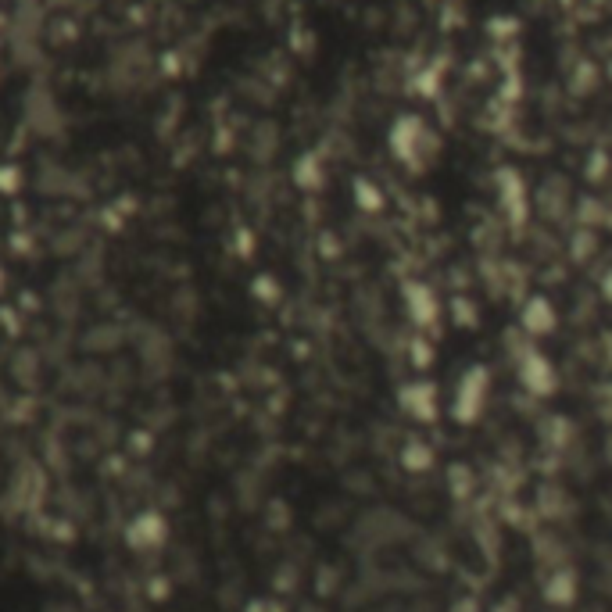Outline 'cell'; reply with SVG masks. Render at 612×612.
<instances>
[{"mask_svg":"<svg viewBox=\"0 0 612 612\" xmlns=\"http://www.w3.org/2000/svg\"><path fill=\"white\" fill-rule=\"evenodd\" d=\"M387 144H391V154L405 169H419L430 144H434V133H430V126L419 115H401V119H394Z\"/></svg>","mask_w":612,"mask_h":612,"instance_id":"cell-1","label":"cell"},{"mask_svg":"<svg viewBox=\"0 0 612 612\" xmlns=\"http://www.w3.org/2000/svg\"><path fill=\"white\" fill-rule=\"evenodd\" d=\"M487 394H491V373L484 366H469L459 376V387H455V398H451V416H455V423L462 426L476 423L487 405Z\"/></svg>","mask_w":612,"mask_h":612,"instance_id":"cell-2","label":"cell"},{"mask_svg":"<svg viewBox=\"0 0 612 612\" xmlns=\"http://www.w3.org/2000/svg\"><path fill=\"white\" fill-rule=\"evenodd\" d=\"M516 373H519V383H523V391L534 394V398H552L555 387H559V369L552 366V358L537 348H527L519 355Z\"/></svg>","mask_w":612,"mask_h":612,"instance_id":"cell-3","label":"cell"},{"mask_svg":"<svg viewBox=\"0 0 612 612\" xmlns=\"http://www.w3.org/2000/svg\"><path fill=\"white\" fill-rule=\"evenodd\" d=\"M401 408H405L408 416L416 419V423H434L437 412H441V398H437V387L434 383H408L405 391H401Z\"/></svg>","mask_w":612,"mask_h":612,"instance_id":"cell-4","label":"cell"},{"mask_svg":"<svg viewBox=\"0 0 612 612\" xmlns=\"http://www.w3.org/2000/svg\"><path fill=\"white\" fill-rule=\"evenodd\" d=\"M405 308H408V319L416 326H423V330L437 326V319H441V301H437V294L426 283H408Z\"/></svg>","mask_w":612,"mask_h":612,"instance_id":"cell-5","label":"cell"},{"mask_svg":"<svg viewBox=\"0 0 612 612\" xmlns=\"http://www.w3.org/2000/svg\"><path fill=\"white\" fill-rule=\"evenodd\" d=\"M519 323H523V330L530 333V337H548V333L559 326V315H555L552 301L548 298H530L527 305H523V312H519Z\"/></svg>","mask_w":612,"mask_h":612,"instance_id":"cell-6","label":"cell"},{"mask_svg":"<svg viewBox=\"0 0 612 612\" xmlns=\"http://www.w3.org/2000/svg\"><path fill=\"white\" fill-rule=\"evenodd\" d=\"M544 598H548V605H555V609H566V605L577 602V573L555 570L552 577H548V584H544Z\"/></svg>","mask_w":612,"mask_h":612,"instance_id":"cell-7","label":"cell"},{"mask_svg":"<svg viewBox=\"0 0 612 612\" xmlns=\"http://www.w3.org/2000/svg\"><path fill=\"white\" fill-rule=\"evenodd\" d=\"M502 204L509 208L512 219H523V212H527V197H523V183H519V176H512V172H505L502 176Z\"/></svg>","mask_w":612,"mask_h":612,"instance_id":"cell-8","label":"cell"},{"mask_svg":"<svg viewBox=\"0 0 612 612\" xmlns=\"http://www.w3.org/2000/svg\"><path fill=\"white\" fill-rule=\"evenodd\" d=\"M405 466L408 469H430V466H434V455H430V448H426V444H408V448H405Z\"/></svg>","mask_w":612,"mask_h":612,"instance_id":"cell-9","label":"cell"},{"mask_svg":"<svg viewBox=\"0 0 612 612\" xmlns=\"http://www.w3.org/2000/svg\"><path fill=\"white\" fill-rule=\"evenodd\" d=\"M602 298H605V301H609V305H612V269H609V272H605V276H602Z\"/></svg>","mask_w":612,"mask_h":612,"instance_id":"cell-10","label":"cell"},{"mask_svg":"<svg viewBox=\"0 0 612 612\" xmlns=\"http://www.w3.org/2000/svg\"><path fill=\"white\" fill-rule=\"evenodd\" d=\"M562 4H573V0H562Z\"/></svg>","mask_w":612,"mask_h":612,"instance_id":"cell-11","label":"cell"}]
</instances>
